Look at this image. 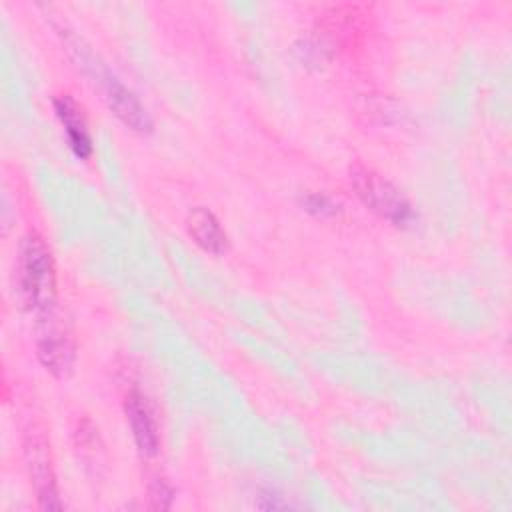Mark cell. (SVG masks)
Listing matches in <instances>:
<instances>
[{
  "label": "cell",
  "mask_w": 512,
  "mask_h": 512,
  "mask_svg": "<svg viewBox=\"0 0 512 512\" xmlns=\"http://www.w3.org/2000/svg\"><path fill=\"white\" fill-rule=\"evenodd\" d=\"M18 290L26 308L34 310L38 316L54 312L56 268L50 248L36 232H30L20 244Z\"/></svg>",
  "instance_id": "cell-1"
},
{
  "label": "cell",
  "mask_w": 512,
  "mask_h": 512,
  "mask_svg": "<svg viewBox=\"0 0 512 512\" xmlns=\"http://www.w3.org/2000/svg\"><path fill=\"white\" fill-rule=\"evenodd\" d=\"M350 182L360 202L380 218L402 228L414 222L416 214L410 200L376 170L364 164H354L350 168Z\"/></svg>",
  "instance_id": "cell-2"
},
{
  "label": "cell",
  "mask_w": 512,
  "mask_h": 512,
  "mask_svg": "<svg viewBox=\"0 0 512 512\" xmlns=\"http://www.w3.org/2000/svg\"><path fill=\"white\" fill-rule=\"evenodd\" d=\"M74 52V58L80 62V66L84 70H92L94 76L100 80L102 92H104V100L108 104V108L112 110V114L130 130L146 134L152 130V118L146 112L144 104L138 100V96L118 78L114 76L110 70H106L104 66L96 64L94 56L80 46V42L76 40V46L70 48Z\"/></svg>",
  "instance_id": "cell-3"
},
{
  "label": "cell",
  "mask_w": 512,
  "mask_h": 512,
  "mask_svg": "<svg viewBox=\"0 0 512 512\" xmlns=\"http://www.w3.org/2000/svg\"><path fill=\"white\" fill-rule=\"evenodd\" d=\"M24 456L32 484L38 494V504L42 510H60L62 502L58 500L56 478L50 460V446L44 432L36 426L28 428L24 434Z\"/></svg>",
  "instance_id": "cell-4"
},
{
  "label": "cell",
  "mask_w": 512,
  "mask_h": 512,
  "mask_svg": "<svg viewBox=\"0 0 512 512\" xmlns=\"http://www.w3.org/2000/svg\"><path fill=\"white\" fill-rule=\"evenodd\" d=\"M36 354L42 366L58 378L68 376L74 368V362H76L74 340L68 334V330L54 318V312L40 316V324L36 332Z\"/></svg>",
  "instance_id": "cell-5"
},
{
  "label": "cell",
  "mask_w": 512,
  "mask_h": 512,
  "mask_svg": "<svg viewBox=\"0 0 512 512\" xmlns=\"http://www.w3.org/2000/svg\"><path fill=\"white\" fill-rule=\"evenodd\" d=\"M124 412L132 430V438L138 446V450L144 456H154L160 448V432H158V422L152 412L150 402L146 396L138 390L132 388L124 400Z\"/></svg>",
  "instance_id": "cell-6"
},
{
  "label": "cell",
  "mask_w": 512,
  "mask_h": 512,
  "mask_svg": "<svg viewBox=\"0 0 512 512\" xmlns=\"http://www.w3.org/2000/svg\"><path fill=\"white\" fill-rule=\"evenodd\" d=\"M54 112L64 128L66 140L70 150L76 158L86 160L92 154V136L88 132L86 118L82 114V108L70 94H62L54 98Z\"/></svg>",
  "instance_id": "cell-7"
},
{
  "label": "cell",
  "mask_w": 512,
  "mask_h": 512,
  "mask_svg": "<svg viewBox=\"0 0 512 512\" xmlns=\"http://www.w3.org/2000/svg\"><path fill=\"white\" fill-rule=\"evenodd\" d=\"M188 234L192 240L210 254H222L228 248V236L220 226V220L204 206H196L190 210L186 218Z\"/></svg>",
  "instance_id": "cell-8"
},
{
  "label": "cell",
  "mask_w": 512,
  "mask_h": 512,
  "mask_svg": "<svg viewBox=\"0 0 512 512\" xmlns=\"http://www.w3.org/2000/svg\"><path fill=\"white\" fill-rule=\"evenodd\" d=\"M302 206L314 214V216H334L340 212V206L326 194H318V192H312V194H306L302 198Z\"/></svg>",
  "instance_id": "cell-9"
},
{
  "label": "cell",
  "mask_w": 512,
  "mask_h": 512,
  "mask_svg": "<svg viewBox=\"0 0 512 512\" xmlns=\"http://www.w3.org/2000/svg\"><path fill=\"white\" fill-rule=\"evenodd\" d=\"M148 498H150V508L152 510H166L172 504L174 498V490L160 478H156L154 482H150L148 486Z\"/></svg>",
  "instance_id": "cell-10"
}]
</instances>
